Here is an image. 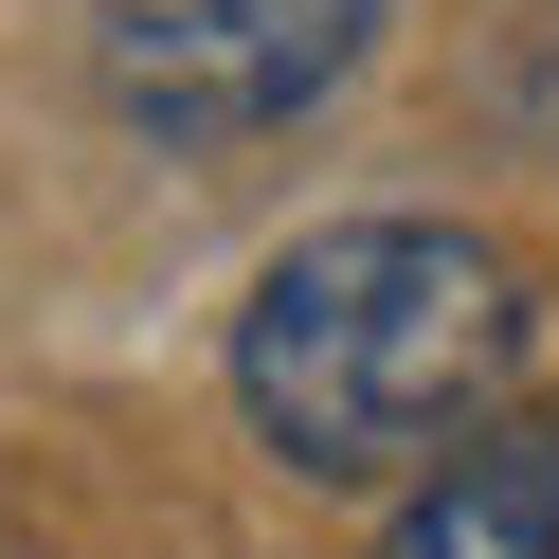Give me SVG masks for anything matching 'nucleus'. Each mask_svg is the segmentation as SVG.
Instances as JSON below:
<instances>
[{
  "label": "nucleus",
  "mask_w": 559,
  "mask_h": 559,
  "mask_svg": "<svg viewBox=\"0 0 559 559\" xmlns=\"http://www.w3.org/2000/svg\"><path fill=\"white\" fill-rule=\"evenodd\" d=\"M523 379V271L451 217H343L235 307V397L307 487H415Z\"/></svg>",
  "instance_id": "1"
},
{
  "label": "nucleus",
  "mask_w": 559,
  "mask_h": 559,
  "mask_svg": "<svg viewBox=\"0 0 559 559\" xmlns=\"http://www.w3.org/2000/svg\"><path fill=\"white\" fill-rule=\"evenodd\" d=\"M379 55V0H91V73L145 145H271Z\"/></svg>",
  "instance_id": "2"
},
{
  "label": "nucleus",
  "mask_w": 559,
  "mask_h": 559,
  "mask_svg": "<svg viewBox=\"0 0 559 559\" xmlns=\"http://www.w3.org/2000/svg\"><path fill=\"white\" fill-rule=\"evenodd\" d=\"M379 559H559V415L451 433L415 469V506L379 523Z\"/></svg>",
  "instance_id": "3"
},
{
  "label": "nucleus",
  "mask_w": 559,
  "mask_h": 559,
  "mask_svg": "<svg viewBox=\"0 0 559 559\" xmlns=\"http://www.w3.org/2000/svg\"><path fill=\"white\" fill-rule=\"evenodd\" d=\"M0 559H19V542H0Z\"/></svg>",
  "instance_id": "4"
}]
</instances>
